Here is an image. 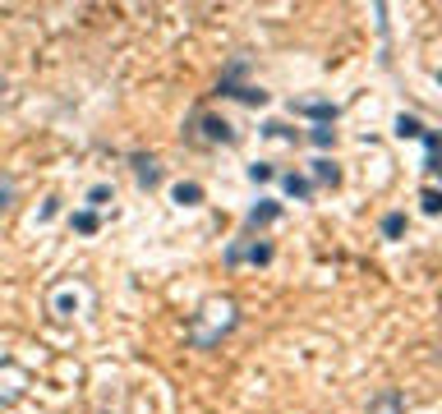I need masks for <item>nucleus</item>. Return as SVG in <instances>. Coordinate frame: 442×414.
<instances>
[{"label": "nucleus", "instance_id": "nucleus-1", "mask_svg": "<svg viewBox=\"0 0 442 414\" xmlns=\"http://www.w3.org/2000/svg\"><path fill=\"white\" fill-rule=\"evenodd\" d=\"M235 322H240V313H235L231 299H212V304H203L199 313H194L189 336H194V345H199V350H208V345H217V341L226 336Z\"/></svg>", "mask_w": 442, "mask_h": 414}, {"label": "nucleus", "instance_id": "nucleus-2", "mask_svg": "<svg viewBox=\"0 0 442 414\" xmlns=\"http://www.w3.org/2000/svg\"><path fill=\"white\" fill-rule=\"evenodd\" d=\"M185 138L199 143V148H212V143H235V124L221 120V115H208V110H194L185 124Z\"/></svg>", "mask_w": 442, "mask_h": 414}, {"label": "nucleus", "instance_id": "nucleus-3", "mask_svg": "<svg viewBox=\"0 0 442 414\" xmlns=\"http://www.w3.org/2000/svg\"><path fill=\"white\" fill-rule=\"evenodd\" d=\"M290 110H295V115H309L313 124H336V115H341V110L332 106V101H322V97H304V101H290Z\"/></svg>", "mask_w": 442, "mask_h": 414}, {"label": "nucleus", "instance_id": "nucleus-4", "mask_svg": "<svg viewBox=\"0 0 442 414\" xmlns=\"http://www.w3.org/2000/svg\"><path fill=\"white\" fill-rule=\"evenodd\" d=\"M369 414H406V396L397 387H383V392L369 396Z\"/></svg>", "mask_w": 442, "mask_h": 414}, {"label": "nucleus", "instance_id": "nucleus-5", "mask_svg": "<svg viewBox=\"0 0 442 414\" xmlns=\"http://www.w3.org/2000/svg\"><path fill=\"white\" fill-rule=\"evenodd\" d=\"M276 217H281V203H272V198H258V207H249L244 226H249V230H258V226H272Z\"/></svg>", "mask_w": 442, "mask_h": 414}, {"label": "nucleus", "instance_id": "nucleus-6", "mask_svg": "<svg viewBox=\"0 0 442 414\" xmlns=\"http://www.w3.org/2000/svg\"><path fill=\"white\" fill-rule=\"evenodd\" d=\"M309 185L336 189V185H341V166L332 162V157H318V162H313V180H309Z\"/></svg>", "mask_w": 442, "mask_h": 414}, {"label": "nucleus", "instance_id": "nucleus-7", "mask_svg": "<svg viewBox=\"0 0 442 414\" xmlns=\"http://www.w3.org/2000/svg\"><path fill=\"white\" fill-rule=\"evenodd\" d=\"M134 175H138V185H143V189L162 185V166H157V157H134Z\"/></svg>", "mask_w": 442, "mask_h": 414}, {"label": "nucleus", "instance_id": "nucleus-8", "mask_svg": "<svg viewBox=\"0 0 442 414\" xmlns=\"http://www.w3.org/2000/svg\"><path fill=\"white\" fill-rule=\"evenodd\" d=\"M424 148H429V162H424V171L442 180V134H438V129H424Z\"/></svg>", "mask_w": 442, "mask_h": 414}, {"label": "nucleus", "instance_id": "nucleus-9", "mask_svg": "<svg viewBox=\"0 0 442 414\" xmlns=\"http://www.w3.org/2000/svg\"><path fill=\"white\" fill-rule=\"evenodd\" d=\"M281 189H286V198H309V194H313L309 175H295V171H286V175H281Z\"/></svg>", "mask_w": 442, "mask_h": 414}, {"label": "nucleus", "instance_id": "nucleus-10", "mask_svg": "<svg viewBox=\"0 0 442 414\" xmlns=\"http://www.w3.org/2000/svg\"><path fill=\"white\" fill-rule=\"evenodd\" d=\"M392 129H397V138H424V120H420V115H406V110L397 115Z\"/></svg>", "mask_w": 442, "mask_h": 414}, {"label": "nucleus", "instance_id": "nucleus-11", "mask_svg": "<svg viewBox=\"0 0 442 414\" xmlns=\"http://www.w3.org/2000/svg\"><path fill=\"white\" fill-rule=\"evenodd\" d=\"M176 203H185V207L203 203V185H199V180H180V185H176Z\"/></svg>", "mask_w": 442, "mask_h": 414}, {"label": "nucleus", "instance_id": "nucleus-12", "mask_svg": "<svg viewBox=\"0 0 442 414\" xmlns=\"http://www.w3.org/2000/svg\"><path fill=\"white\" fill-rule=\"evenodd\" d=\"M69 226H74L78 235H97L101 217H97V212H88V207H83V212H74V217H69Z\"/></svg>", "mask_w": 442, "mask_h": 414}, {"label": "nucleus", "instance_id": "nucleus-13", "mask_svg": "<svg viewBox=\"0 0 442 414\" xmlns=\"http://www.w3.org/2000/svg\"><path fill=\"white\" fill-rule=\"evenodd\" d=\"M406 235V212H387L383 217V240H401Z\"/></svg>", "mask_w": 442, "mask_h": 414}, {"label": "nucleus", "instance_id": "nucleus-14", "mask_svg": "<svg viewBox=\"0 0 442 414\" xmlns=\"http://www.w3.org/2000/svg\"><path fill=\"white\" fill-rule=\"evenodd\" d=\"M309 143L327 152V148H336V129H332V124H313V129H309Z\"/></svg>", "mask_w": 442, "mask_h": 414}, {"label": "nucleus", "instance_id": "nucleus-15", "mask_svg": "<svg viewBox=\"0 0 442 414\" xmlns=\"http://www.w3.org/2000/svg\"><path fill=\"white\" fill-rule=\"evenodd\" d=\"M244 258L263 267V262H272V244H267V240H254V244H244Z\"/></svg>", "mask_w": 442, "mask_h": 414}, {"label": "nucleus", "instance_id": "nucleus-16", "mask_svg": "<svg viewBox=\"0 0 442 414\" xmlns=\"http://www.w3.org/2000/svg\"><path fill=\"white\" fill-rule=\"evenodd\" d=\"M420 207L429 212V217H442V189H424V194H420Z\"/></svg>", "mask_w": 442, "mask_h": 414}, {"label": "nucleus", "instance_id": "nucleus-17", "mask_svg": "<svg viewBox=\"0 0 442 414\" xmlns=\"http://www.w3.org/2000/svg\"><path fill=\"white\" fill-rule=\"evenodd\" d=\"M235 97H240L244 106H267V92H263V87H254V83H244Z\"/></svg>", "mask_w": 442, "mask_h": 414}, {"label": "nucleus", "instance_id": "nucleus-18", "mask_svg": "<svg viewBox=\"0 0 442 414\" xmlns=\"http://www.w3.org/2000/svg\"><path fill=\"white\" fill-rule=\"evenodd\" d=\"M110 203V185H92L88 189V212H97V207Z\"/></svg>", "mask_w": 442, "mask_h": 414}, {"label": "nucleus", "instance_id": "nucleus-19", "mask_svg": "<svg viewBox=\"0 0 442 414\" xmlns=\"http://www.w3.org/2000/svg\"><path fill=\"white\" fill-rule=\"evenodd\" d=\"M272 175H276V166H272V162H254V166H249V180H254V185H267Z\"/></svg>", "mask_w": 442, "mask_h": 414}, {"label": "nucleus", "instance_id": "nucleus-20", "mask_svg": "<svg viewBox=\"0 0 442 414\" xmlns=\"http://www.w3.org/2000/svg\"><path fill=\"white\" fill-rule=\"evenodd\" d=\"M14 207V175H0V212Z\"/></svg>", "mask_w": 442, "mask_h": 414}, {"label": "nucleus", "instance_id": "nucleus-21", "mask_svg": "<svg viewBox=\"0 0 442 414\" xmlns=\"http://www.w3.org/2000/svg\"><path fill=\"white\" fill-rule=\"evenodd\" d=\"M263 134H267V138H290V143L299 138V134H295V129H286L281 120H267V124H263Z\"/></svg>", "mask_w": 442, "mask_h": 414}, {"label": "nucleus", "instance_id": "nucleus-22", "mask_svg": "<svg viewBox=\"0 0 442 414\" xmlns=\"http://www.w3.org/2000/svg\"><path fill=\"white\" fill-rule=\"evenodd\" d=\"M55 308H60V317H69L78 308V294H60V299H55Z\"/></svg>", "mask_w": 442, "mask_h": 414}, {"label": "nucleus", "instance_id": "nucleus-23", "mask_svg": "<svg viewBox=\"0 0 442 414\" xmlns=\"http://www.w3.org/2000/svg\"><path fill=\"white\" fill-rule=\"evenodd\" d=\"M226 262H231V267H240V262H244V244H231V249H226Z\"/></svg>", "mask_w": 442, "mask_h": 414}, {"label": "nucleus", "instance_id": "nucleus-24", "mask_svg": "<svg viewBox=\"0 0 442 414\" xmlns=\"http://www.w3.org/2000/svg\"><path fill=\"white\" fill-rule=\"evenodd\" d=\"M0 97H5V74H0Z\"/></svg>", "mask_w": 442, "mask_h": 414}, {"label": "nucleus", "instance_id": "nucleus-25", "mask_svg": "<svg viewBox=\"0 0 442 414\" xmlns=\"http://www.w3.org/2000/svg\"><path fill=\"white\" fill-rule=\"evenodd\" d=\"M438 83H442V69H438Z\"/></svg>", "mask_w": 442, "mask_h": 414}]
</instances>
